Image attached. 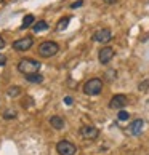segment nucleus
I'll return each instance as SVG.
<instances>
[{
	"label": "nucleus",
	"instance_id": "f257e3e1",
	"mask_svg": "<svg viewBox=\"0 0 149 155\" xmlns=\"http://www.w3.org/2000/svg\"><path fill=\"white\" fill-rule=\"evenodd\" d=\"M40 67H42V64L31 58H24L18 62V71L21 74H24V75H27V74H37L40 71Z\"/></svg>",
	"mask_w": 149,
	"mask_h": 155
},
{
	"label": "nucleus",
	"instance_id": "f03ea898",
	"mask_svg": "<svg viewBox=\"0 0 149 155\" xmlns=\"http://www.w3.org/2000/svg\"><path fill=\"white\" fill-rule=\"evenodd\" d=\"M101 91H103V80L98 77L87 80L83 85V93L87 96H98Z\"/></svg>",
	"mask_w": 149,
	"mask_h": 155
},
{
	"label": "nucleus",
	"instance_id": "7ed1b4c3",
	"mask_svg": "<svg viewBox=\"0 0 149 155\" xmlns=\"http://www.w3.org/2000/svg\"><path fill=\"white\" fill-rule=\"evenodd\" d=\"M58 51H59V45L56 42H43L39 47V54L42 56V58H51V56H55Z\"/></svg>",
	"mask_w": 149,
	"mask_h": 155
},
{
	"label": "nucleus",
	"instance_id": "20e7f679",
	"mask_svg": "<svg viewBox=\"0 0 149 155\" xmlns=\"http://www.w3.org/2000/svg\"><path fill=\"white\" fill-rule=\"evenodd\" d=\"M56 152H58L59 155H76L77 147L74 146L72 142L63 139V141H59L58 144H56Z\"/></svg>",
	"mask_w": 149,
	"mask_h": 155
},
{
	"label": "nucleus",
	"instance_id": "39448f33",
	"mask_svg": "<svg viewBox=\"0 0 149 155\" xmlns=\"http://www.w3.org/2000/svg\"><path fill=\"white\" fill-rule=\"evenodd\" d=\"M111 38H112V32H111V29H107V27H103V29L96 31L93 34V40L98 43H107Z\"/></svg>",
	"mask_w": 149,
	"mask_h": 155
},
{
	"label": "nucleus",
	"instance_id": "423d86ee",
	"mask_svg": "<svg viewBox=\"0 0 149 155\" xmlns=\"http://www.w3.org/2000/svg\"><path fill=\"white\" fill-rule=\"evenodd\" d=\"M127 104H128V99L125 94H116V96H112V99L109 101V107L116 109V110H122Z\"/></svg>",
	"mask_w": 149,
	"mask_h": 155
},
{
	"label": "nucleus",
	"instance_id": "0eeeda50",
	"mask_svg": "<svg viewBox=\"0 0 149 155\" xmlns=\"http://www.w3.org/2000/svg\"><path fill=\"white\" fill-rule=\"evenodd\" d=\"M32 45H34V38L32 37H22V38L15 40V42H13V48L16 51H26V50H29Z\"/></svg>",
	"mask_w": 149,
	"mask_h": 155
},
{
	"label": "nucleus",
	"instance_id": "6e6552de",
	"mask_svg": "<svg viewBox=\"0 0 149 155\" xmlns=\"http://www.w3.org/2000/svg\"><path fill=\"white\" fill-rule=\"evenodd\" d=\"M114 58V50L111 47H104V48H101L100 50V53H98V59L101 64H107V62H111Z\"/></svg>",
	"mask_w": 149,
	"mask_h": 155
},
{
	"label": "nucleus",
	"instance_id": "1a4fd4ad",
	"mask_svg": "<svg viewBox=\"0 0 149 155\" xmlns=\"http://www.w3.org/2000/svg\"><path fill=\"white\" fill-rule=\"evenodd\" d=\"M80 134H82V137H85V139H96L100 134V131L96 126L87 125V126H82V128H80Z\"/></svg>",
	"mask_w": 149,
	"mask_h": 155
},
{
	"label": "nucleus",
	"instance_id": "9d476101",
	"mask_svg": "<svg viewBox=\"0 0 149 155\" xmlns=\"http://www.w3.org/2000/svg\"><path fill=\"white\" fill-rule=\"evenodd\" d=\"M143 128H144V122H143L141 118H136V120H133V122L130 123L128 133H130L131 136H140V134L143 133Z\"/></svg>",
	"mask_w": 149,
	"mask_h": 155
},
{
	"label": "nucleus",
	"instance_id": "9b49d317",
	"mask_svg": "<svg viewBox=\"0 0 149 155\" xmlns=\"http://www.w3.org/2000/svg\"><path fill=\"white\" fill-rule=\"evenodd\" d=\"M50 125L53 126L55 130H63L64 128V118L59 117V115H53L50 118Z\"/></svg>",
	"mask_w": 149,
	"mask_h": 155
},
{
	"label": "nucleus",
	"instance_id": "f8f14e48",
	"mask_svg": "<svg viewBox=\"0 0 149 155\" xmlns=\"http://www.w3.org/2000/svg\"><path fill=\"white\" fill-rule=\"evenodd\" d=\"M26 80L29 83H42L43 82V75H40V74H27V75H24Z\"/></svg>",
	"mask_w": 149,
	"mask_h": 155
},
{
	"label": "nucleus",
	"instance_id": "ddd939ff",
	"mask_svg": "<svg viewBox=\"0 0 149 155\" xmlns=\"http://www.w3.org/2000/svg\"><path fill=\"white\" fill-rule=\"evenodd\" d=\"M47 29H48V22H47V21H39V22H36V24H34V27H32V31L36 32V34L43 32V31H47Z\"/></svg>",
	"mask_w": 149,
	"mask_h": 155
},
{
	"label": "nucleus",
	"instance_id": "4468645a",
	"mask_svg": "<svg viewBox=\"0 0 149 155\" xmlns=\"http://www.w3.org/2000/svg\"><path fill=\"white\" fill-rule=\"evenodd\" d=\"M69 21H71V18L69 16H66V18H61L59 19V22H58V26H56V31H64L67 26H69Z\"/></svg>",
	"mask_w": 149,
	"mask_h": 155
},
{
	"label": "nucleus",
	"instance_id": "2eb2a0df",
	"mask_svg": "<svg viewBox=\"0 0 149 155\" xmlns=\"http://www.w3.org/2000/svg\"><path fill=\"white\" fill-rule=\"evenodd\" d=\"M31 24H34V16L32 15H27V16H24V19H22V24H21L19 29H27Z\"/></svg>",
	"mask_w": 149,
	"mask_h": 155
},
{
	"label": "nucleus",
	"instance_id": "dca6fc26",
	"mask_svg": "<svg viewBox=\"0 0 149 155\" xmlns=\"http://www.w3.org/2000/svg\"><path fill=\"white\" fill-rule=\"evenodd\" d=\"M7 93H8L10 97H16V96L21 94V88H19V87H10Z\"/></svg>",
	"mask_w": 149,
	"mask_h": 155
},
{
	"label": "nucleus",
	"instance_id": "f3484780",
	"mask_svg": "<svg viewBox=\"0 0 149 155\" xmlns=\"http://www.w3.org/2000/svg\"><path fill=\"white\" fill-rule=\"evenodd\" d=\"M3 118H5V120L16 118V110H11V109H8V110H5V112H3Z\"/></svg>",
	"mask_w": 149,
	"mask_h": 155
},
{
	"label": "nucleus",
	"instance_id": "a211bd4d",
	"mask_svg": "<svg viewBox=\"0 0 149 155\" xmlns=\"http://www.w3.org/2000/svg\"><path fill=\"white\" fill-rule=\"evenodd\" d=\"M128 112H125V110H119V114H117V118L120 120V122H125V120H128Z\"/></svg>",
	"mask_w": 149,
	"mask_h": 155
},
{
	"label": "nucleus",
	"instance_id": "6ab92c4d",
	"mask_svg": "<svg viewBox=\"0 0 149 155\" xmlns=\"http://www.w3.org/2000/svg\"><path fill=\"white\" fill-rule=\"evenodd\" d=\"M82 5H83V0H77V2H74V3L71 5V8L76 10V8H79V7H82Z\"/></svg>",
	"mask_w": 149,
	"mask_h": 155
},
{
	"label": "nucleus",
	"instance_id": "aec40b11",
	"mask_svg": "<svg viewBox=\"0 0 149 155\" xmlns=\"http://www.w3.org/2000/svg\"><path fill=\"white\" fill-rule=\"evenodd\" d=\"M72 102H74V99H72L71 96H66V97H64V104H66V106H72Z\"/></svg>",
	"mask_w": 149,
	"mask_h": 155
},
{
	"label": "nucleus",
	"instance_id": "412c9836",
	"mask_svg": "<svg viewBox=\"0 0 149 155\" xmlns=\"http://www.w3.org/2000/svg\"><path fill=\"white\" fill-rule=\"evenodd\" d=\"M5 62H7V56L0 53V67H2V66H5Z\"/></svg>",
	"mask_w": 149,
	"mask_h": 155
},
{
	"label": "nucleus",
	"instance_id": "4be33fe9",
	"mask_svg": "<svg viewBox=\"0 0 149 155\" xmlns=\"http://www.w3.org/2000/svg\"><path fill=\"white\" fill-rule=\"evenodd\" d=\"M103 2H106L107 5H114V3H117V0H103Z\"/></svg>",
	"mask_w": 149,
	"mask_h": 155
},
{
	"label": "nucleus",
	"instance_id": "5701e85b",
	"mask_svg": "<svg viewBox=\"0 0 149 155\" xmlns=\"http://www.w3.org/2000/svg\"><path fill=\"white\" fill-rule=\"evenodd\" d=\"M3 47H5V40H3L2 37H0V50H2Z\"/></svg>",
	"mask_w": 149,
	"mask_h": 155
},
{
	"label": "nucleus",
	"instance_id": "b1692460",
	"mask_svg": "<svg viewBox=\"0 0 149 155\" xmlns=\"http://www.w3.org/2000/svg\"><path fill=\"white\" fill-rule=\"evenodd\" d=\"M0 3H3V0H0Z\"/></svg>",
	"mask_w": 149,
	"mask_h": 155
}]
</instances>
